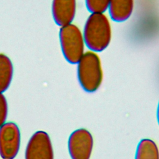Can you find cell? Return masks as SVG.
I'll return each mask as SVG.
<instances>
[{
	"label": "cell",
	"mask_w": 159,
	"mask_h": 159,
	"mask_svg": "<svg viewBox=\"0 0 159 159\" xmlns=\"http://www.w3.org/2000/svg\"><path fill=\"white\" fill-rule=\"evenodd\" d=\"M83 35L89 50L99 53L105 50L112 39V26L104 13H93L86 19Z\"/></svg>",
	"instance_id": "6da1fadb"
},
{
	"label": "cell",
	"mask_w": 159,
	"mask_h": 159,
	"mask_svg": "<svg viewBox=\"0 0 159 159\" xmlns=\"http://www.w3.org/2000/svg\"><path fill=\"white\" fill-rule=\"evenodd\" d=\"M52 15L60 27L73 22L76 13V0H52Z\"/></svg>",
	"instance_id": "52a82bcc"
},
{
	"label": "cell",
	"mask_w": 159,
	"mask_h": 159,
	"mask_svg": "<svg viewBox=\"0 0 159 159\" xmlns=\"http://www.w3.org/2000/svg\"><path fill=\"white\" fill-rule=\"evenodd\" d=\"M94 141L91 134L86 129L74 130L68 140V148L71 159H90Z\"/></svg>",
	"instance_id": "5b68a950"
},
{
	"label": "cell",
	"mask_w": 159,
	"mask_h": 159,
	"mask_svg": "<svg viewBox=\"0 0 159 159\" xmlns=\"http://www.w3.org/2000/svg\"><path fill=\"white\" fill-rule=\"evenodd\" d=\"M25 159H54L52 142L47 132L39 130L31 136L25 148Z\"/></svg>",
	"instance_id": "8992f818"
},
{
	"label": "cell",
	"mask_w": 159,
	"mask_h": 159,
	"mask_svg": "<svg viewBox=\"0 0 159 159\" xmlns=\"http://www.w3.org/2000/svg\"><path fill=\"white\" fill-rule=\"evenodd\" d=\"M8 105L6 97L0 93V127L5 123L7 117Z\"/></svg>",
	"instance_id": "7c38bea8"
},
{
	"label": "cell",
	"mask_w": 159,
	"mask_h": 159,
	"mask_svg": "<svg viewBox=\"0 0 159 159\" xmlns=\"http://www.w3.org/2000/svg\"><path fill=\"white\" fill-rule=\"evenodd\" d=\"M14 75L11 60L4 53H0V93L5 92L10 86Z\"/></svg>",
	"instance_id": "9c48e42d"
},
{
	"label": "cell",
	"mask_w": 159,
	"mask_h": 159,
	"mask_svg": "<svg viewBox=\"0 0 159 159\" xmlns=\"http://www.w3.org/2000/svg\"><path fill=\"white\" fill-rule=\"evenodd\" d=\"M77 78L82 89L93 93L101 86L103 80L101 61L98 53L87 51L77 63Z\"/></svg>",
	"instance_id": "7a4b0ae2"
},
{
	"label": "cell",
	"mask_w": 159,
	"mask_h": 159,
	"mask_svg": "<svg viewBox=\"0 0 159 159\" xmlns=\"http://www.w3.org/2000/svg\"><path fill=\"white\" fill-rule=\"evenodd\" d=\"M59 42L62 55L70 64H77L85 53V42L81 29L75 24L60 28Z\"/></svg>",
	"instance_id": "3957f363"
},
{
	"label": "cell",
	"mask_w": 159,
	"mask_h": 159,
	"mask_svg": "<svg viewBox=\"0 0 159 159\" xmlns=\"http://www.w3.org/2000/svg\"><path fill=\"white\" fill-rule=\"evenodd\" d=\"M157 121L159 125V102H158V104L157 106Z\"/></svg>",
	"instance_id": "4fadbf2b"
},
{
	"label": "cell",
	"mask_w": 159,
	"mask_h": 159,
	"mask_svg": "<svg viewBox=\"0 0 159 159\" xmlns=\"http://www.w3.org/2000/svg\"><path fill=\"white\" fill-rule=\"evenodd\" d=\"M20 145V132L16 124L4 123L0 127V156L2 159H14Z\"/></svg>",
	"instance_id": "277c9868"
},
{
	"label": "cell",
	"mask_w": 159,
	"mask_h": 159,
	"mask_svg": "<svg viewBox=\"0 0 159 159\" xmlns=\"http://www.w3.org/2000/svg\"><path fill=\"white\" fill-rule=\"evenodd\" d=\"M134 9V0H109L108 12L111 20L123 22L132 16Z\"/></svg>",
	"instance_id": "ba28073f"
},
{
	"label": "cell",
	"mask_w": 159,
	"mask_h": 159,
	"mask_svg": "<svg viewBox=\"0 0 159 159\" xmlns=\"http://www.w3.org/2000/svg\"><path fill=\"white\" fill-rule=\"evenodd\" d=\"M135 159H159L157 143L150 139H142L137 146Z\"/></svg>",
	"instance_id": "30bf717a"
},
{
	"label": "cell",
	"mask_w": 159,
	"mask_h": 159,
	"mask_svg": "<svg viewBox=\"0 0 159 159\" xmlns=\"http://www.w3.org/2000/svg\"><path fill=\"white\" fill-rule=\"evenodd\" d=\"M87 10L91 13H104L107 11L109 0H84Z\"/></svg>",
	"instance_id": "8fae6325"
}]
</instances>
